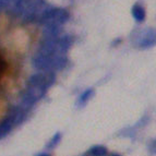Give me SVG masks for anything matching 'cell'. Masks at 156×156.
Masks as SVG:
<instances>
[{
	"instance_id": "obj_10",
	"label": "cell",
	"mask_w": 156,
	"mask_h": 156,
	"mask_svg": "<svg viewBox=\"0 0 156 156\" xmlns=\"http://www.w3.org/2000/svg\"><path fill=\"white\" fill-rule=\"evenodd\" d=\"M60 140H61V133L57 132L52 136V139L50 140L49 143L47 144V148H48V150H52L54 147H56V146L58 145V143L60 142Z\"/></svg>"
},
{
	"instance_id": "obj_3",
	"label": "cell",
	"mask_w": 156,
	"mask_h": 156,
	"mask_svg": "<svg viewBox=\"0 0 156 156\" xmlns=\"http://www.w3.org/2000/svg\"><path fill=\"white\" fill-rule=\"evenodd\" d=\"M130 41L133 46L138 47L140 49L151 48L156 43L155 30L151 29V27L135 30V31L132 32Z\"/></svg>"
},
{
	"instance_id": "obj_14",
	"label": "cell",
	"mask_w": 156,
	"mask_h": 156,
	"mask_svg": "<svg viewBox=\"0 0 156 156\" xmlns=\"http://www.w3.org/2000/svg\"><path fill=\"white\" fill-rule=\"evenodd\" d=\"M83 156H89V154H85V155H83Z\"/></svg>"
},
{
	"instance_id": "obj_5",
	"label": "cell",
	"mask_w": 156,
	"mask_h": 156,
	"mask_svg": "<svg viewBox=\"0 0 156 156\" xmlns=\"http://www.w3.org/2000/svg\"><path fill=\"white\" fill-rule=\"evenodd\" d=\"M8 116L11 118V120H12L13 126H16L25 119L26 109L24 108V107H22L21 105H20V106L11 107L10 110H9V112H8Z\"/></svg>"
},
{
	"instance_id": "obj_4",
	"label": "cell",
	"mask_w": 156,
	"mask_h": 156,
	"mask_svg": "<svg viewBox=\"0 0 156 156\" xmlns=\"http://www.w3.org/2000/svg\"><path fill=\"white\" fill-rule=\"evenodd\" d=\"M56 81V72L54 71H39L32 74L27 80V83L30 85L38 86L41 89L48 90Z\"/></svg>"
},
{
	"instance_id": "obj_13",
	"label": "cell",
	"mask_w": 156,
	"mask_h": 156,
	"mask_svg": "<svg viewBox=\"0 0 156 156\" xmlns=\"http://www.w3.org/2000/svg\"><path fill=\"white\" fill-rule=\"evenodd\" d=\"M112 156H120V155H118V154H114V155H112Z\"/></svg>"
},
{
	"instance_id": "obj_11",
	"label": "cell",
	"mask_w": 156,
	"mask_h": 156,
	"mask_svg": "<svg viewBox=\"0 0 156 156\" xmlns=\"http://www.w3.org/2000/svg\"><path fill=\"white\" fill-rule=\"evenodd\" d=\"M5 69H7V62H5V60L3 59L2 56L0 55V78L5 71Z\"/></svg>"
},
{
	"instance_id": "obj_6",
	"label": "cell",
	"mask_w": 156,
	"mask_h": 156,
	"mask_svg": "<svg viewBox=\"0 0 156 156\" xmlns=\"http://www.w3.org/2000/svg\"><path fill=\"white\" fill-rule=\"evenodd\" d=\"M12 127H13L12 120H11V118L7 115V117L0 122V140L5 138V135L10 132Z\"/></svg>"
},
{
	"instance_id": "obj_7",
	"label": "cell",
	"mask_w": 156,
	"mask_h": 156,
	"mask_svg": "<svg viewBox=\"0 0 156 156\" xmlns=\"http://www.w3.org/2000/svg\"><path fill=\"white\" fill-rule=\"evenodd\" d=\"M94 96V90L93 89H87L85 92L81 94V96L78 98V101H76V106L78 107H84L92 99V97Z\"/></svg>"
},
{
	"instance_id": "obj_12",
	"label": "cell",
	"mask_w": 156,
	"mask_h": 156,
	"mask_svg": "<svg viewBox=\"0 0 156 156\" xmlns=\"http://www.w3.org/2000/svg\"><path fill=\"white\" fill-rule=\"evenodd\" d=\"M37 156H50L49 154H47V153H42V154H38Z\"/></svg>"
},
{
	"instance_id": "obj_2",
	"label": "cell",
	"mask_w": 156,
	"mask_h": 156,
	"mask_svg": "<svg viewBox=\"0 0 156 156\" xmlns=\"http://www.w3.org/2000/svg\"><path fill=\"white\" fill-rule=\"evenodd\" d=\"M70 19V13L62 8H52L49 7L45 10L41 18L37 20L42 25H57L61 26Z\"/></svg>"
},
{
	"instance_id": "obj_8",
	"label": "cell",
	"mask_w": 156,
	"mask_h": 156,
	"mask_svg": "<svg viewBox=\"0 0 156 156\" xmlns=\"http://www.w3.org/2000/svg\"><path fill=\"white\" fill-rule=\"evenodd\" d=\"M132 16L134 18V20L136 22H143L145 19V10L142 5H140L139 3H135L132 7Z\"/></svg>"
},
{
	"instance_id": "obj_9",
	"label": "cell",
	"mask_w": 156,
	"mask_h": 156,
	"mask_svg": "<svg viewBox=\"0 0 156 156\" xmlns=\"http://www.w3.org/2000/svg\"><path fill=\"white\" fill-rule=\"evenodd\" d=\"M89 155L90 156H106L107 148L103 145H95L90 148Z\"/></svg>"
},
{
	"instance_id": "obj_1",
	"label": "cell",
	"mask_w": 156,
	"mask_h": 156,
	"mask_svg": "<svg viewBox=\"0 0 156 156\" xmlns=\"http://www.w3.org/2000/svg\"><path fill=\"white\" fill-rule=\"evenodd\" d=\"M67 56H47L35 54L32 59V65L38 71H60L67 66Z\"/></svg>"
}]
</instances>
